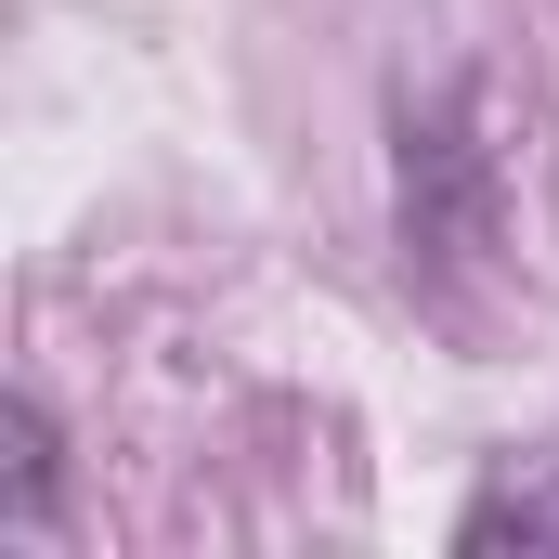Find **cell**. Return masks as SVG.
<instances>
[{
	"label": "cell",
	"mask_w": 559,
	"mask_h": 559,
	"mask_svg": "<svg viewBox=\"0 0 559 559\" xmlns=\"http://www.w3.org/2000/svg\"><path fill=\"white\" fill-rule=\"evenodd\" d=\"M495 248V156L468 143V92L404 105V261L455 274Z\"/></svg>",
	"instance_id": "6da1fadb"
},
{
	"label": "cell",
	"mask_w": 559,
	"mask_h": 559,
	"mask_svg": "<svg viewBox=\"0 0 559 559\" xmlns=\"http://www.w3.org/2000/svg\"><path fill=\"white\" fill-rule=\"evenodd\" d=\"M455 547H468V559H495V547H534V559H559V455H534V468H508L495 495H468Z\"/></svg>",
	"instance_id": "7a4b0ae2"
},
{
	"label": "cell",
	"mask_w": 559,
	"mask_h": 559,
	"mask_svg": "<svg viewBox=\"0 0 559 559\" xmlns=\"http://www.w3.org/2000/svg\"><path fill=\"white\" fill-rule=\"evenodd\" d=\"M0 442H13V455H0V534L39 547V534H52V468H66V455H52V417L13 391V404H0Z\"/></svg>",
	"instance_id": "3957f363"
}]
</instances>
